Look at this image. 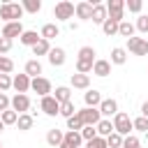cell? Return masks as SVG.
<instances>
[{
  "label": "cell",
  "instance_id": "1",
  "mask_svg": "<svg viewBox=\"0 0 148 148\" xmlns=\"http://www.w3.org/2000/svg\"><path fill=\"white\" fill-rule=\"evenodd\" d=\"M97 51L92 46H81L79 53H76V74H90L92 72V65H95V58Z\"/></svg>",
  "mask_w": 148,
  "mask_h": 148
},
{
  "label": "cell",
  "instance_id": "2",
  "mask_svg": "<svg viewBox=\"0 0 148 148\" xmlns=\"http://www.w3.org/2000/svg\"><path fill=\"white\" fill-rule=\"evenodd\" d=\"M23 7H21V2H2L0 5V18L5 21V23H12V21H21L23 18Z\"/></svg>",
  "mask_w": 148,
  "mask_h": 148
},
{
  "label": "cell",
  "instance_id": "3",
  "mask_svg": "<svg viewBox=\"0 0 148 148\" xmlns=\"http://www.w3.org/2000/svg\"><path fill=\"white\" fill-rule=\"evenodd\" d=\"M111 123H113V132H118L120 136H130L134 130H132V118H130V113H125V111H118L113 118H111Z\"/></svg>",
  "mask_w": 148,
  "mask_h": 148
},
{
  "label": "cell",
  "instance_id": "4",
  "mask_svg": "<svg viewBox=\"0 0 148 148\" xmlns=\"http://www.w3.org/2000/svg\"><path fill=\"white\" fill-rule=\"evenodd\" d=\"M76 116H79V120L83 123V127H95V125H97V123L102 120L99 111H97V109H90V106L76 109Z\"/></svg>",
  "mask_w": 148,
  "mask_h": 148
},
{
  "label": "cell",
  "instance_id": "5",
  "mask_svg": "<svg viewBox=\"0 0 148 148\" xmlns=\"http://www.w3.org/2000/svg\"><path fill=\"white\" fill-rule=\"evenodd\" d=\"M125 51L127 53H132V56H148V39L146 37H130L127 39V46H125Z\"/></svg>",
  "mask_w": 148,
  "mask_h": 148
},
{
  "label": "cell",
  "instance_id": "6",
  "mask_svg": "<svg viewBox=\"0 0 148 148\" xmlns=\"http://www.w3.org/2000/svg\"><path fill=\"white\" fill-rule=\"evenodd\" d=\"M53 16H56V21H69V18L74 16V2H69V0H60V2H56V7H53Z\"/></svg>",
  "mask_w": 148,
  "mask_h": 148
},
{
  "label": "cell",
  "instance_id": "7",
  "mask_svg": "<svg viewBox=\"0 0 148 148\" xmlns=\"http://www.w3.org/2000/svg\"><path fill=\"white\" fill-rule=\"evenodd\" d=\"M106 14H109V18L116 21V23L125 21V0H109V2H106Z\"/></svg>",
  "mask_w": 148,
  "mask_h": 148
},
{
  "label": "cell",
  "instance_id": "8",
  "mask_svg": "<svg viewBox=\"0 0 148 148\" xmlns=\"http://www.w3.org/2000/svg\"><path fill=\"white\" fill-rule=\"evenodd\" d=\"M30 90L37 92L39 97H46V95L53 92V86H51V81L46 76H37V79H30Z\"/></svg>",
  "mask_w": 148,
  "mask_h": 148
},
{
  "label": "cell",
  "instance_id": "9",
  "mask_svg": "<svg viewBox=\"0 0 148 148\" xmlns=\"http://www.w3.org/2000/svg\"><path fill=\"white\" fill-rule=\"evenodd\" d=\"M39 109H42V113H44V116H49V118H56V116L60 113V104L56 102V97H53V95L42 97V99H39Z\"/></svg>",
  "mask_w": 148,
  "mask_h": 148
},
{
  "label": "cell",
  "instance_id": "10",
  "mask_svg": "<svg viewBox=\"0 0 148 148\" xmlns=\"http://www.w3.org/2000/svg\"><path fill=\"white\" fill-rule=\"evenodd\" d=\"M9 109H12V111H16L18 116H21V113H30V97H28V95H18V92H16V95L9 99Z\"/></svg>",
  "mask_w": 148,
  "mask_h": 148
},
{
  "label": "cell",
  "instance_id": "11",
  "mask_svg": "<svg viewBox=\"0 0 148 148\" xmlns=\"http://www.w3.org/2000/svg\"><path fill=\"white\" fill-rule=\"evenodd\" d=\"M23 23L21 21H12V23H5L2 25V30H0V37H5V39H12L14 42V37H21L23 35Z\"/></svg>",
  "mask_w": 148,
  "mask_h": 148
},
{
  "label": "cell",
  "instance_id": "12",
  "mask_svg": "<svg viewBox=\"0 0 148 148\" xmlns=\"http://www.w3.org/2000/svg\"><path fill=\"white\" fill-rule=\"evenodd\" d=\"M97 111H99V116H102V118H109V120H111V118L118 113V102H116L113 97H106V99H102V102H99Z\"/></svg>",
  "mask_w": 148,
  "mask_h": 148
},
{
  "label": "cell",
  "instance_id": "13",
  "mask_svg": "<svg viewBox=\"0 0 148 148\" xmlns=\"http://www.w3.org/2000/svg\"><path fill=\"white\" fill-rule=\"evenodd\" d=\"M92 2L90 0H81V2H76L74 5V16L76 18H81V21H90V16H92Z\"/></svg>",
  "mask_w": 148,
  "mask_h": 148
},
{
  "label": "cell",
  "instance_id": "14",
  "mask_svg": "<svg viewBox=\"0 0 148 148\" xmlns=\"http://www.w3.org/2000/svg\"><path fill=\"white\" fill-rule=\"evenodd\" d=\"M12 88H14L18 95H25V92L30 90V76L23 74V72H21V74H14V76H12Z\"/></svg>",
  "mask_w": 148,
  "mask_h": 148
},
{
  "label": "cell",
  "instance_id": "15",
  "mask_svg": "<svg viewBox=\"0 0 148 148\" xmlns=\"http://www.w3.org/2000/svg\"><path fill=\"white\" fill-rule=\"evenodd\" d=\"M49 62L53 65V67H62L65 65V60H67V53H65V49H60V46H51V51H49Z\"/></svg>",
  "mask_w": 148,
  "mask_h": 148
},
{
  "label": "cell",
  "instance_id": "16",
  "mask_svg": "<svg viewBox=\"0 0 148 148\" xmlns=\"http://www.w3.org/2000/svg\"><path fill=\"white\" fill-rule=\"evenodd\" d=\"M42 72H44V67H42V62H39L37 58H30V60L25 62V67H23V74H28L30 79L42 76Z\"/></svg>",
  "mask_w": 148,
  "mask_h": 148
},
{
  "label": "cell",
  "instance_id": "17",
  "mask_svg": "<svg viewBox=\"0 0 148 148\" xmlns=\"http://www.w3.org/2000/svg\"><path fill=\"white\" fill-rule=\"evenodd\" d=\"M92 74H95V76H99V79L109 76V74H111V62H109V60H104V58H97V60H95V65H92Z\"/></svg>",
  "mask_w": 148,
  "mask_h": 148
},
{
  "label": "cell",
  "instance_id": "18",
  "mask_svg": "<svg viewBox=\"0 0 148 148\" xmlns=\"http://www.w3.org/2000/svg\"><path fill=\"white\" fill-rule=\"evenodd\" d=\"M69 88H76V90H88L90 88V74H72L69 79Z\"/></svg>",
  "mask_w": 148,
  "mask_h": 148
},
{
  "label": "cell",
  "instance_id": "19",
  "mask_svg": "<svg viewBox=\"0 0 148 148\" xmlns=\"http://www.w3.org/2000/svg\"><path fill=\"white\" fill-rule=\"evenodd\" d=\"M102 99H104V97H102V92H99V90H95V88H92V90L88 88V90L83 92V102H86V106H90V109H97Z\"/></svg>",
  "mask_w": 148,
  "mask_h": 148
},
{
  "label": "cell",
  "instance_id": "20",
  "mask_svg": "<svg viewBox=\"0 0 148 148\" xmlns=\"http://www.w3.org/2000/svg\"><path fill=\"white\" fill-rule=\"evenodd\" d=\"M62 136H65V132H62V130L51 127V130L46 132V143H49L51 148H58V146H62Z\"/></svg>",
  "mask_w": 148,
  "mask_h": 148
},
{
  "label": "cell",
  "instance_id": "21",
  "mask_svg": "<svg viewBox=\"0 0 148 148\" xmlns=\"http://www.w3.org/2000/svg\"><path fill=\"white\" fill-rule=\"evenodd\" d=\"M81 143H83V139H81V134L79 132H65V136H62V146L65 148H81Z\"/></svg>",
  "mask_w": 148,
  "mask_h": 148
},
{
  "label": "cell",
  "instance_id": "22",
  "mask_svg": "<svg viewBox=\"0 0 148 148\" xmlns=\"http://www.w3.org/2000/svg\"><path fill=\"white\" fill-rule=\"evenodd\" d=\"M106 18H109V14H106V5L97 2V5L92 7V16H90V21H92V23H97V25H102Z\"/></svg>",
  "mask_w": 148,
  "mask_h": 148
},
{
  "label": "cell",
  "instance_id": "23",
  "mask_svg": "<svg viewBox=\"0 0 148 148\" xmlns=\"http://www.w3.org/2000/svg\"><path fill=\"white\" fill-rule=\"evenodd\" d=\"M58 35H60V28H58L56 23H44V25H42V30H39V37H42V39H46V42L56 39Z\"/></svg>",
  "mask_w": 148,
  "mask_h": 148
},
{
  "label": "cell",
  "instance_id": "24",
  "mask_svg": "<svg viewBox=\"0 0 148 148\" xmlns=\"http://www.w3.org/2000/svg\"><path fill=\"white\" fill-rule=\"evenodd\" d=\"M39 39H42V37H39V32H37V30H23V35L18 37V42H21L23 46H30V49H32Z\"/></svg>",
  "mask_w": 148,
  "mask_h": 148
},
{
  "label": "cell",
  "instance_id": "25",
  "mask_svg": "<svg viewBox=\"0 0 148 148\" xmlns=\"http://www.w3.org/2000/svg\"><path fill=\"white\" fill-rule=\"evenodd\" d=\"M109 62H111V65H125V62H127V51H125V46H113Z\"/></svg>",
  "mask_w": 148,
  "mask_h": 148
},
{
  "label": "cell",
  "instance_id": "26",
  "mask_svg": "<svg viewBox=\"0 0 148 148\" xmlns=\"http://www.w3.org/2000/svg\"><path fill=\"white\" fill-rule=\"evenodd\" d=\"M53 97H56V102H58V104H65V102H69V99H72V88H69V86H56Z\"/></svg>",
  "mask_w": 148,
  "mask_h": 148
},
{
  "label": "cell",
  "instance_id": "27",
  "mask_svg": "<svg viewBox=\"0 0 148 148\" xmlns=\"http://www.w3.org/2000/svg\"><path fill=\"white\" fill-rule=\"evenodd\" d=\"M95 130H97V136H102V139H106L109 134H113V123L109 120V118H102L97 125H95Z\"/></svg>",
  "mask_w": 148,
  "mask_h": 148
},
{
  "label": "cell",
  "instance_id": "28",
  "mask_svg": "<svg viewBox=\"0 0 148 148\" xmlns=\"http://www.w3.org/2000/svg\"><path fill=\"white\" fill-rule=\"evenodd\" d=\"M32 125H35V116H32V113H21V116H18V120H16V127H18L21 132L32 130Z\"/></svg>",
  "mask_w": 148,
  "mask_h": 148
},
{
  "label": "cell",
  "instance_id": "29",
  "mask_svg": "<svg viewBox=\"0 0 148 148\" xmlns=\"http://www.w3.org/2000/svg\"><path fill=\"white\" fill-rule=\"evenodd\" d=\"M134 32H136V28H134V23L132 21H120V25H118V35L120 37H125V39H130V37H134Z\"/></svg>",
  "mask_w": 148,
  "mask_h": 148
},
{
  "label": "cell",
  "instance_id": "30",
  "mask_svg": "<svg viewBox=\"0 0 148 148\" xmlns=\"http://www.w3.org/2000/svg\"><path fill=\"white\" fill-rule=\"evenodd\" d=\"M49 51H51V42H46V39H39L32 46V56H37V60H39V56H49Z\"/></svg>",
  "mask_w": 148,
  "mask_h": 148
},
{
  "label": "cell",
  "instance_id": "31",
  "mask_svg": "<svg viewBox=\"0 0 148 148\" xmlns=\"http://www.w3.org/2000/svg\"><path fill=\"white\" fill-rule=\"evenodd\" d=\"M132 130H134V132H141V134H146V132H148V118H143V116H136V118H132Z\"/></svg>",
  "mask_w": 148,
  "mask_h": 148
},
{
  "label": "cell",
  "instance_id": "32",
  "mask_svg": "<svg viewBox=\"0 0 148 148\" xmlns=\"http://www.w3.org/2000/svg\"><path fill=\"white\" fill-rule=\"evenodd\" d=\"M21 7H23V12H28V14H37V12L42 9V0H23Z\"/></svg>",
  "mask_w": 148,
  "mask_h": 148
},
{
  "label": "cell",
  "instance_id": "33",
  "mask_svg": "<svg viewBox=\"0 0 148 148\" xmlns=\"http://www.w3.org/2000/svg\"><path fill=\"white\" fill-rule=\"evenodd\" d=\"M118 25H120V23H116V21L106 18V21L102 23V32H104L106 37H113V35H118Z\"/></svg>",
  "mask_w": 148,
  "mask_h": 148
},
{
  "label": "cell",
  "instance_id": "34",
  "mask_svg": "<svg viewBox=\"0 0 148 148\" xmlns=\"http://www.w3.org/2000/svg\"><path fill=\"white\" fill-rule=\"evenodd\" d=\"M0 120H2V125H5V127H7V125H16L18 113H16V111H12V109H7V111H2V113H0Z\"/></svg>",
  "mask_w": 148,
  "mask_h": 148
},
{
  "label": "cell",
  "instance_id": "35",
  "mask_svg": "<svg viewBox=\"0 0 148 148\" xmlns=\"http://www.w3.org/2000/svg\"><path fill=\"white\" fill-rule=\"evenodd\" d=\"M74 113H76V106H74V102H72V99H69V102H65V104H60V113H58V116H62V118L67 120V118H72Z\"/></svg>",
  "mask_w": 148,
  "mask_h": 148
},
{
  "label": "cell",
  "instance_id": "36",
  "mask_svg": "<svg viewBox=\"0 0 148 148\" xmlns=\"http://www.w3.org/2000/svg\"><path fill=\"white\" fill-rule=\"evenodd\" d=\"M12 72H14V60L2 56L0 58V74H12Z\"/></svg>",
  "mask_w": 148,
  "mask_h": 148
},
{
  "label": "cell",
  "instance_id": "37",
  "mask_svg": "<svg viewBox=\"0 0 148 148\" xmlns=\"http://www.w3.org/2000/svg\"><path fill=\"white\" fill-rule=\"evenodd\" d=\"M123 139H125V136H120L118 132H113V134L106 136V146H109V148H123Z\"/></svg>",
  "mask_w": 148,
  "mask_h": 148
},
{
  "label": "cell",
  "instance_id": "38",
  "mask_svg": "<svg viewBox=\"0 0 148 148\" xmlns=\"http://www.w3.org/2000/svg\"><path fill=\"white\" fill-rule=\"evenodd\" d=\"M134 28L139 30V32H148V14H139L136 16V21H134Z\"/></svg>",
  "mask_w": 148,
  "mask_h": 148
},
{
  "label": "cell",
  "instance_id": "39",
  "mask_svg": "<svg viewBox=\"0 0 148 148\" xmlns=\"http://www.w3.org/2000/svg\"><path fill=\"white\" fill-rule=\"evenodd\" d=\"M67 130H69V132H81V130H83V123L79 120L76 113H74L72 118H67Z\"/></svg>",
  "mask_w": 148,
  "mask_h": 148
},
{
  "label": "cell",
  "instance_id": "40",
  "mask_svg": "<svg viewBox=\"0 0 148 148\" xmlns=\"http://www.w3.org/2000/svg\"><path fill=\"white\" fill-rule=\"evenodd\" d=\"M125 9H130L132 14H141L143 2H141V0H127V2H125Z\"/></svg>",
  "mask_w": 148,
  "mask_h": 148
},
{
  "label": "cell",
  "instance_id": "41",
  "mask_svg": "<svg viewBox=\"0 0 148 148\" xmlns=\"http://www.w3.org/2000/svg\"><path fill=\"white\" fill-rule=\"evenodd\" d=\"M123 148H141V141H139V136H134V134L125 136V139H123Z\"/></svg>",
  "mask_w": 148,
  "mask_h": 148
},
{
  "label": "cell",
  "instance_id": "42",
  "mask_svg": "<svg viewBox=\"0 0 148 148\" xmlns=\"http://www.w3.org/2000/svg\"><path fill=\"white\" fill-rule=\"evenodd\" d=\"M86 148H109V146H106V139H102V136H95V139L86 141Z\"/></svg>",
  "mask_w": 148,
  "mask_h": 148
},
{
  "label": "cell",
  "instance_id": "43",
  "mask_svg": "<svg viewBox=\"0 0 148 148\" xmlns=\"http://www.w3.org/2000/svg\"><path fill=\"white\" fill-rule=\"evenodd\" d=\"M79 134H81V139H83V143H86V141H90V139L97 136V130H95V127H83Z\"/></svg>",
  "mask_w": 148,
  "mask_h": 148
},
{
  "label": "cell",
  "instance_id": "44",
  "mask_svg": "<svg viewBox=\"0 0 148 148\" xmlns=\"http://www.w3.org/2000/svg\"><path fill=\"white\" fill-rule=\"evenodd\" d=\"M12 88V74H0V92H7Z\"/></svg>",
  "mask_w": 148,
  "mask_h": 148
},
{
  "label": "cell",
  "instance_id": "45",
  "mask_svg": "<svg viewBox=\"0 0 148 148\" xmlns=\"http://www.w3.org/2000/svg\"><path fill=\"white\" fill-rule=\"evenodd\" d=\"M9 51H12V39L0 37V56H5V53H9Z\"/></svg>",
  "mask_w": 148,
  "mask_h": 148
},
{
  "label": "cell",
  "instance_id": "46",
  "mask_svg": "<svg viewBox=\"0 0 148 148\" xmlns=\"http://www.w3.org/2000/svg\"><path fill=\"white\" fill-rule=\"evenodd\" d=\"M9 99H12V97H7L5 92H0V113L9 109Z\"/></svg>",
  "mask_w": 148,
  "mask_h": 148
},
{
  "label": "cell",
  "instance_id": "47",
  "mask_svg": "<svg viewBox=\"0 0 148 148\" xmlns=\"http://www.w3.org/2000/svg\"><path fill=\"white\" fill-rule=\"evenodd\" d=\"M141 116H143V118H148V99L141 104Z\"/></svg>",
  "mask_w": 148,
  "mask_h": 148
},
{
  "label": "cell",
  "instance_id": "48",
  "mask_svg": "<svg viewBox=\"0 0 148 148\" xmlns=\"http://www.w3.org/2000/svg\"><path fill=\"white\" fill-rule=\"evenodd\" d=\"M2 130H5V125H2V120H0V132H2Z\"/></svg>",
  "mask_w": 148,
  "mask_h": 148
},
{
  "label": "cell",
  "instance_id": "49",
  "mask_svg": "<svg viewBox=\"0 0 148 148\" xmlns=\"http://www.w3.org/2000/svg\"><path fill=\"white\" fill-rule=\"evenodd\" d=\"M143 136H146V141H148V132H146V134H143Z\"/></svg>",
  "mask_w": 148,
  "mask_h": 148
},
{
  "label": "cell",
  "instance_id": "50",
  "mask_svg": "<svg viewBox=\"0 0 148 148\" xmlns=\"http://www.w3.org/2000/svg\"><path fill=\"white\" fill-rule=\"evenodd\" d=\"M58 148H65V146H58Z\"/></svg>",
  "mask_w": 148,
  "mask_h": 148
},
{
  "label": "cell",
  "instance_id": "51",
  "mask_svg": "<svg viewBox=\"0 0 148 148\" xmlns=\"http://www.w3.org/2000/svg\"><path fill=\"white\" fill-rule=\"evenodd\" d=\"M0 148H2V141H0Z\"/></svg>",
  "mask_w": 148,
  "mask_h": 148
},
{
  "label": "cell",
  "instance_id": "52",
  "mask_svg": "<svg viewBox=\"0 0 148 148\" xmlns=\"http://www.w3.org/2000/svg\"><path fill=\"white\" fill-rule=\"evenodd\" d=\"M0 58H2V56H0Z\"/></svg>",
  "mask_w": 148,
  "mask_h": 148
}]
</instances>
